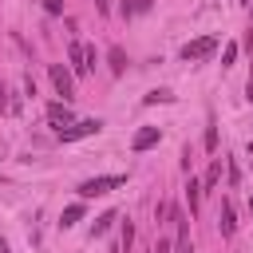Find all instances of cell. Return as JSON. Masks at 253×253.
<instances>
[{"label":"cell","instance_id":"cell-6","mask_svg":"<svg viewBox=\"0 0 253 253\" xmlns=\"http://www.w3.org/2000/svg\"><path fill=\"white\" fill-rule=\"evenodd\" d=\"M47 123H51L55 130H63V126H71V123H75V115H71V107H67V103H51V107H47Z\"/></svg>","mask_w":253,"mask_h":253},{"label":"cell","instance_id":"cell-18","mask_svg":"<svg viewBox=\"0 0 253 253\" xmlns=\"http://www.w3.org/2000/svg\"><path fill=\"white\" fill-rule=\"evenodd\" d=\"M150 253H170V241H162V237H158V245H154Z\"/></svg>","mask_w":253,"mask_h":253},{"label":"cell","instance_id":"cell-10","mask_svg":"<svg viewBox=\"0 0 253 253\" xmlns=\"http://www.w3.org/2000/svg\"><path fill=\"white\" fill-rule=\"evenodd\" d=\"M79 217H83V202H75V206H67V210H63V217H59V225H63V229H71V225H75Z\"/></svg>","mask_w":253,"mask_h":253},{"label":"cell","instance_id":"cell-14","mask_svg":"<svg viewBox=\"0 0 253 253\" xmlns=\"http://www.w3.org/2000/svg\"><path fill=\"white\" fill-rule=\"evenodd\" d=\"M237 59V43H225V51H221V67H229Z\"/></svg>","mask_w":253,"mask_h":253},{"label":"cell","instance_id":"cell-4","mask_svg":"<svg viewBox=\"0 0 253 253\" xmlns=\"http://www.w3.org/2000/svg\"><path fill=\"white\" fill-rule=\"evenodd\" d=\"M51 83H55V91L63 95V103L75 95V79H71V67H63V63H51Z\"/></svg>","mask_w":253,"mask_h":253},{"label":"cell","instance_id":"cell-19","mask_svg":"<svg viewBox=\"0 0 253 253\" xmlns=\"http://www.w3.org/2000/svg\"><path fill=\"white\" fill-rule=\"evenodd\" d=\"M95 8H99V12L107 16V12H111V0H95Z\"/></svg>","mask_w":253,"mask_h":253},{"label":"cell","instance_id":"cell-1","mask_svg":"<svg viewBox=\"0 0 253 253\" xmlns=\"http://www.w3.org/2000/svg\"><path fill=\"white\" fill-rule=\"evenodd\" d=\"M123 182H126V174H99V178H87V182L79 186V194H83V198H103V194L119 190Z\"/></svg>","mask_w":253,"mask_h":253},{"label":"cell","instance_id":"cell-23","mask_svg":"<svg viewBox=\"0 0 253 253\" xmlns=\"http://www.w3.org/2000/svg\"><path fill=\"white\" fill-rule=\"evenodd\" d=\"M249 154H253V138H249Z\"/></svg>","mask_w":253,"mask_h":253},{"label":"cell","instance_id":"cell-8","mask_svg":"<svg viewBox=\"0 0 253 253\" xmlns=\"http://www.w3.org/2000/svg\"><path fill=\"white\" fill-rule=\"evenodd\" d=\"M217 225H221V237H233V229H237V221H233V206L221 198V210H217Z\"/></svg>","mask_w":253,"mask_h":253},{"label":"cell","instance_id":"cell-21","mask_svg":"<svg viewBox=\"0 0 253 253\" xmlns=\"http://www.w3.org/2000/svg\"><path fill=\"white\" fill-rule=\"evenodd\" d=\"M0 253H8V241H4V237H0Z\"/></svg>","mask_w":253,"mask_h":253},{"label":"cell","instance_id":"cell-22","mask_svg":"<svg viewBox=\"0 0 253 253\" xmlns=\"http://www.w3.org/2000/svg\"><path fill=\"white\" fill-rule=\"evenodd\" d=\"M249 213H253V198H249Z\"/></svg>","mask_w":253,"mask_h":253},{"label":"cell","instance_id":"cell-3","mask_svg":"<svg viewBox=\"0 0 253 253\" xmlns=\"http://www.w3.org/2000/svg\"><path fill=\"white\" fill-rule=\"evenodd\" d=\"M217 43H221L217 36H198V40H190V43L182 47V59H206V55H213Z\"/></svg>","mask_w":253,"mask_h":253},{"label":"cell","instance_id":"cell-15","mask_svg":"<svg viewBox=\"0 0 253 253\" xmlns=\"http://www.w3.org/2000/svg\"><path fill=\"white\" fill-rule=\"evenodd\" d=\"M217 178H221V162H213V166H210V174H206V186H217Z\"/></svg>","mask_w":253,"mask_h":253},{"label":"cell","instance_id":"cell-20","mask_svg":"<svg viewBox=\"0 0 253 253\" xmlns=\"http://www.w3.org/2000/svg\"><path fill=\"white\" fill-rule=\"evenodd\" d=\"M4 107H8V99H4V83H0V111H4Z\"/></svg>","mask_w":253,"mask_h":253},{"label":"cell","instance_id":"cell-5","mask_svg":"<svg viewBox=\"0 0 253 253\" xmlns=\"http://www.w3.org/2000/svg\"><path fill=\"white\" fill-rule=\"evenodd\" d=\"M67 63H71V75H87L91 71V63H87V47L83 43H67Z\"/></svg>","mask_w":253,"mask_h":253},{"label":"cell","instance_id":"cell-16","mask_svg":"<svg viewBox=\"0 0 253 253\" xmlns=\"http://www.w3.org/2000/svg\"><path fill=\"white\" fill-rule=\"evenodd\" d=\"M130 241H134V225L126 221V225H123V249H130Z\"/></svg>","mask_w":253,"mask_h":253},{"label":"cell","instance_id":"cell-11","mask_svg":"<svg viewBox=\"0 0 253 253\" xmlns=\"http://www.w3.org/2000/svg\"><path fill=\"white\" fill-rule=\"evenodd\" d=\"M186 202H190V213H198V206H202V186L190 178V186H186Z\"/></svg>","mask_w":253,"mask_h":253},{"label":"cell","instance_id":"cell-17","mask_svg":"<svg viewBox=\"0 0 253 253\" xmlns=\"http://www.w3.org/2000/svg\"><path fill=\"white\" fill-rule=\"evenodd\" d=\"M43 8H47L51 16H59V12H63V0H43Z\"/></svg>","mask_w":253,"mask_h":253},{"label":"cell","instance_id":"cell-2","mask_svg":"<svg viewBox=\"0 0 253 253\" xmlns=\"http://www.w3.org/2000/svg\"><path fill=\"white\" fill-rule=\"evenodd\" d=\"M103 130V119H75L71 126H63V130H55L63 142H79V138H87V134H99Z\"/></svg>","mask_w":253,"mask_h":253},{"label":"cell","instance_id":"cell-7","mask_svg":"<svg viewBox=\"0 0 253 253\" xmlns=\"http://www.w3.org/2000/svg\"><path fill=\"white\" fill-rule=\"evenodd\" d=\"M158 138H162V130H158V126H142V130H134L130 150H150V146H158Z\"/></svg>","mask_w":253,"mask_h":253},{"label":"cell","instance_id":"cell-12","mask_svg":"<svg viewBox=\"0 0 253 253\" xmlns=\"http://www.w3.org/2000/svg\"><path fill=\"white\" fill-rule=\"evenodd\" d=\"M111 221H115V213H103V217H95V225H91V241H95V237H103V233L111 229Z\"/></svg>","mask_w":253,"mask_h":253},{"label":"cell","instance_id":"cell-9","mask_svg":"<svg viewBox=\"0 0 253 253\" xmlns=\"http://www.w3.org/2000/svg\"><path fill=\"white\" fill-rule=\"evenodd\" d=\"M107 59H111V71H115V75H123V71H126V51H123V47H111V51H107Z\"/></svg>","mask_w":253,"mask_h":253},{"label":"cell","instance_id":"cell-13","mask_svg":"<svg viewBox=\"0 0 253 253\" xmlns=\"http://www.w3.org/2000/svg\"><path fill=\"white\" fill-rule=\"evenodd\" d=\"M142 103H174V95H170V91H150Z\"/></svg>","mask_w":253,"mask_h":253}]
</instances>
